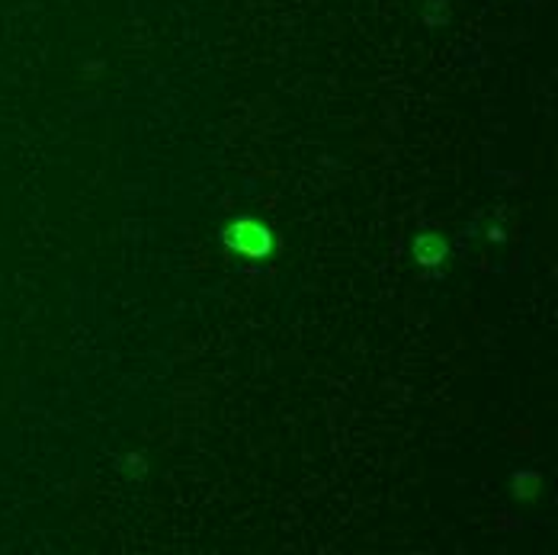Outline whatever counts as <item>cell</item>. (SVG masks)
Here are the masks:
<instances>
[{
    "mask_svg": "<svg viewBox=\"0 0 558 555\" xmlns=\"http://www.w3.org/2000/svg\"><path fill=\"white\" fill-rule=\"evenodd\" d=\"M225 241H228L234 251L247 254V257H264V254L270 251V234H267V228H260V225L251 222V219L231 225L228 234H225Z\"/></svg>",
    "mask_w": 558,
    "mask_h": 555,
    "instance_id": "6da1fadb",
    "label": "cell"
}]
</instances>
